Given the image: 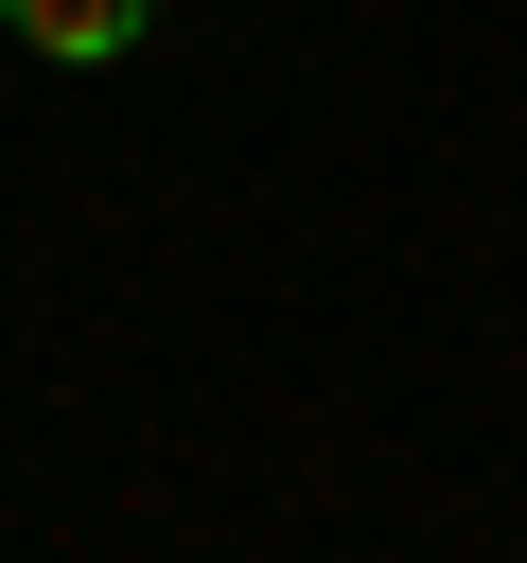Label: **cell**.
I'll list each match as a JSON object with an SVG mask.
<instances>
[{
	"label": "cell",
	"mask_w": 527,
	"mask_h": 563,
	"mask_svg": "<svg viewBox=\"0 0 527 563\" xmlns=\"http://www.w3.org/2000/svg\"><path fill=\"white\" fill-rule=\"evenodd\" d=\"M0 18H18V53H35V70H123L158 0H0Z\"/></svg>",
	"instance_id": "cell-1"
}]
</instances>
